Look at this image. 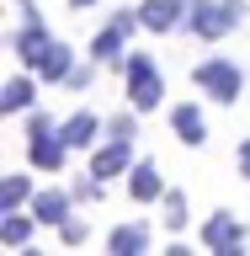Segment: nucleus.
Returning a JSON list of instances; mask_svg holds the SVG:
<instances>
[{
    "label": "nucleus",
    "instance_id": "9b49d317",
    "mask_svg": "<svg viewBox=\"0 0 250 256\" xmlns=\"http://www.w3.org/2000/svg\"><path fill=\"white\" fill-rule=\"evenodd\" d=\"M171 128L181 144H203L208 139V123H203V107H192V102H181V107H171Z\"/></svg>",
    "mask_w": 250,
    "mask_h": 256
},
{
    "label": "nucleus",
    "instance_id": "f03ea898",
    "mask_svg": "<svg viewBox=\"0 0 250 256\" xmlns=\"http://www.w3.org/2000/svg\"><path fill=\"white\" fill-rule=\"evenodd\" d=\"M245 22V0H192V16L187 27L203 38V43H219L229 27H240Z\"/></svg>",
    "mask_w": 250,
    "mask_h": 256
},
{
    "label": "nucleus",
    "instance_id": "4468645a",
    "mask_svg": "<svg viewBox=\"0 0 250 256\" xmlns=\"http://www.w3.org/2000/svg\"><path fill=\"white\" fill-rule=\"evenodd\" d=\"M101 128H107L101 118H91V112H75V118H69V123L59 128V134H64V144H69V150H91Z\"/></svg>",
    "mask_w": 250,
    "mask_h": 256
},
{
    "label": "nucleus",
    "instance_id": "aec40b11",
    "mask_svg": "<svg viewBox=\"0 0 250 256\" xmlns=\"http://www.w3.org/2000/svg\"><path fill=\"white\" fill-rule=\"evenodd\" d=\"M107 139H128V144H133V139H139V118H133V112H117V118L107 123Z\"/></svg>",
    "mask_w": 250,
    "mask_h": 256
},
{
    "label": "nucleus",
    "instance_id": "0eeeda50",
    "mask_svg": "<svg viewBox=\"0 0 250 256\" xmlns=\"http://www.w3.org/2000/svg\"><path fill=\"white\" fill-rule=\"evenodd\" d=\"M91 171L101 176V182H112V176L133 171V144H128V139H112V144H101V150L91 155Z\"/></svg>",
    "mask_w": 250,
    "mask_h": 256
},
{
    "label": "nucleus",
    "instance_id": "423d86ee",
    "mask_svg": "<svg viewBox=\"0 0 250 256\" xmlns=\"http://www.w3.org/2000/svg\"><path fill=\"white\" fill-rule=\"evenodd\" d=\"M187 16H192V0H144L139 6V22L149 32H176Z\"/></svg>",
    "mask_w": 250,
    "mask_h": 256
},
{
    "label": "nucleus",
    "instance_id": "39448f33",
    "mask_svg": "<svg viewBox=\"0 0 250 256\" xmlns=\"http://www.w3.org/2000/svg\"><path fill=\"white\" fill-rule=\"evenodd\" d=\"M203 246L213 256H240L245 251V224H240L235 214H213V219L203 224Z\"/></svg>",
    "mask_w": 250,
    "mask_h": 256
},
{
    "label": "nucleus",
    "instance_id": "b1692460",
    "mask_svg": "<svg viewBox=\"0 0 250 256\" xmlns=\"http://www.w3.org/2000/svg\"><path fill=\"white\" fill-rule=\"evenodd\" d=\"M37 134H53V118L48 112H32L27 118V139H37Z\"/></svg>",
    "mask_w": 250,
    "mask_h": 256
},
{
    "label": "nucleus",
    "instance_id": "412c9836",
    "mask_svg": "<svg viewBox=\"0 0 250 256\" xmlns=\"http://www.w3.org/2000/svg\"><path fill=\"white\" fill-rule=\"evenodd\" d=\"M91 80H96V59H91V64H75V70L64 75V91H85Z\"/></svg>",
    "mask_w": 250,
    "mask_h": 256
},
{
    "label": "nucleus",
    "instance_id": "f3484780",
    "mask_svg": "<svg viewBox=\"0 0 250 256\" xmlns=\"http://www.w3.org/2000/svg\"><path fill=\"white\" fill-rule=\"evenodd\" d=\"M32 96H37V86H32L27 75L5 80V91H0V112H27V107H32Z\"/></svg>",
    "mask_w": 250,
    "mask_h": 256
},
{
    "label": "nucleus",
    "instance_id": "20e7f679",
    "mask_svg": "<svg viewBox=\"0 0 250 256\" xmlns=\"http://www.w3.org/2000/svg\"><path fill=\"white\" fill-rule=\"evenodd\" d=\"M192 80H197V86H203V91L213 96V102H224V107H229V102L240 96V86H245L240 64H229V59H203Z\"/></svg>",
    "mask_w": 250,
    "mask_h": 256
},
{
    "label": "nucleus",
    "instance_id": "393cba45",
    "mask_svg": "<svg viewBox=\"0 0 250 256\" xmlns=\"http://www.w3.org/2000/svg\"><path fill=\"white\" fill-rule=\"evenodd\" d=\"M16 11H21V22H43V11H37L32 0H16Z\"/></svg>",
    "mask_w": 250,
    "mask_h": 256
},
{
    "label": "nucleus",
    "instance_id": "f257e3e1",
    "mask_svg": "<svg viewBox=\"0 0 250 256\" xmlns=\"http://www.w3.org/2000/svg\"><path fill=\"white\" fill-rule=\"evenodd\" d=\"M123 75H128V107L133 112H155L160 102H165V80H160V70H155L149 54H128Z\"/></svg>",
    "mask_w": 250,
    "mask_h": 256
},
{
    "label": "nucleus",
    "instance_id": "bb28decb",
    "mask_svg": "<svg viewBox=\"0 0 250 256\" xmlns=\"http://www.w3.org/2000/svg\"><path fill=\"white\" fill-rule=\"evenodd\" d=\"M69 6H75V11H85V6H96V0H69Z\"/></svg>",
    "mask_w": 250,
    "mask_h": 256
},
{
    "label": "nucleus",
    "instance_id": "2eb2a0df",
    "mask_svg": "<svg viewBox=\"0 0 250 256\" xmlns=\"http://www.w3.org/2000/svg\"><path fill=\"white\" fill-rule=\"evenodd\" d=\"M107 246H112V256H139L144 246H149V230H144V224H117Z\"/></svg>",
    "mask_w": 250,
    "mask_h": 256
},
{
    "label": "nucleus",
    "instance_id": "a878e982",
    "mask_svg": "<svg viewBox=\"0 0 250 256\" xmlns=\"http://www.w3.org/2000/svg\"><path fill=\"white\" fill-rule=\"evenodd\" d=\"M240 176H245V182H250V139L240 144Z\"/></svg>",
    "mask_w": 250,
    "mask_h": 256
},
{
    "label": "nucleus",
    "instance_id": "7ed1b4c3",
    "mask_svg": "<svg viewBox=\"0 0 250 256\" xmlns=\"http://www.w3.org/2000/svg\"><path fill=\"white\" fill-rule=\"evenodd\" d=\"M133 27H144V22H139V11H117L107 27L91 38V59H96V64H112V59L123 64V59H128V54H123V43L133 38Z\"/></svg>",
    "mask_w": 250,
    "mask_h": 256
},
{
    "label": "nucleus",
    "instance_id": "1a4fd4ad",
    "mask_svg": "<svg viewBox=\"0 0 250 256\" xmlns=\"http://www.w3.org/2000/svg\"><path fill=\"white\" fill-rule=\"evenodd\" d=\"M64 150H69V144H64L59 128H53V134L27 139V155H32V166H37V171H59V166H64Z\"/></svg>",
    "mask_w": 250,
    "mask_h": 256
},
{
    "label": "nucleus",
    "instance_id": "a211bd4d",
    "mask_svg": "<svg viewBox=\"0 0 250 256\" xmlns=\"http://www.w3.org/2000/svg\"><path fill=\"white\" fill-rule=\"evenodd\" d=\"M21 203H32V182L27 176H5V182H0V214H11V208H21Z\"/></svg>",
    "mask_w": 250,
    "mask_h": 256
},
{
    "label": "nucleus",
    "instance_id": "6e6552de",
    "mask_svg": "<svg viewBox=\"0 0 250 256\" xmlns=\"http://www.w3.org/2000/svg\"><path fill=\"white\" fill-rule=\"evenodd\" d=\"M48 43H53V38H48V27H43V22H21V32H11L16 59H21V64H32V70H37V59L48 54Z\"/></svg>",
    "mask_w": 250,
    "mask_h": 256
},
{
    "label": "nucleus",
    "instance_id": "6ab92c4d",
    "mask_svg": "<svg viewBox=\"0 0 250 256\" xmlns=\"http://www.w3.org/2000/svg\"><path fill=\"white\" fill-rule=\"evenodd\" d=\"M160 208H165V224H171V230H181V224H187V192H165V198H160Z\"/></svg>",
    "mask_w": 250,
    "mask_h": 256
},
{
    "label": "nucleus",
    "instance_id": "ddd939ff",
    "mask_svg": "<svg viewBox=\"0 0 250 256\" xmlns=\"http://www.w3.org/2000/svg\"><path fill=\"white\" fill-rule=\"evenodd\" d=\"M75 70V54H69V43H48V54L37 59V75H43V86H64V75Z\"/></svg>",
    "mask_w": 250,
    "mask_h": 256
},
{
    "label": "nucleus",
    "instance_id": "f8f14e48",
    "mask_svg": "<svg viewBox=\"0 0 250 256\" xmlns=\"http://www.w3.org/2000/svg\"><path fill=\"white\" fill-rule=\"evenodd\" d=\"M32 214H37V224H64L69 219V192H59V187L32 192Z\"/></svg>",
    "mask_w": 250,
    "mask_h": 256
},
{
    "label": "nucleus",
    "instance_id": "5701e85b",
    "mask_svg": "<svg viewBox=\"0 0 250 256\" xmlns=\"http://www.w3.org/2000/svg\"><path fill=\"white\" fill-rule=\"evenodd\" d=\"M59 235H64V246H80V240H85V219H64Z\"/></svg>",
    "mask_w": 250,
    "mask_h": 256
},
{
    "label": "nucleus",
    "instance_id": "dca6fc26",
    "mask_svg": "<svg viewBox=\"0 0 250 256\" xmlns=\"http://www.w3.org/2000/svg\"><path fill=\"white\" fill-rule=\"evenodd\" d=\"M32 224H37V214H5V219H0V246H27L32 240Z\"/></svg>",
    "mask_w": 250,
    "mask_h": 256
},
{
    "label": "nucleus",
    "instance_id": "4be33fe9",
    "mask_svg": "<svg viewBox=\"0 0 250 256\" xmlns=\"http://www.w3.org/2000/svg\"><path fill=\"white\" fill-rule=\"evenodd\" d=\"M75 198H80V203H96V198H101V176H75Z\"/></svg>",
    "mask_w": 250,
    "mask_h": 256
},
{
    "label": "nucleus",
    "instance_id": "9d476101",
    "mask_svg": "<svg viewBox=\"0 0 250 256\" xmlns=\"http://www.w3.org/2000/svg\"><path fill=\"white\" fill-rule=\"evenodd\" d=\"M128 192H133V203H155V198H165V182H160V166H155V160H139V166H133Z\"/></svg>",
    "mask_w": 250,
    "mask_h": 256
}]
</instances>
